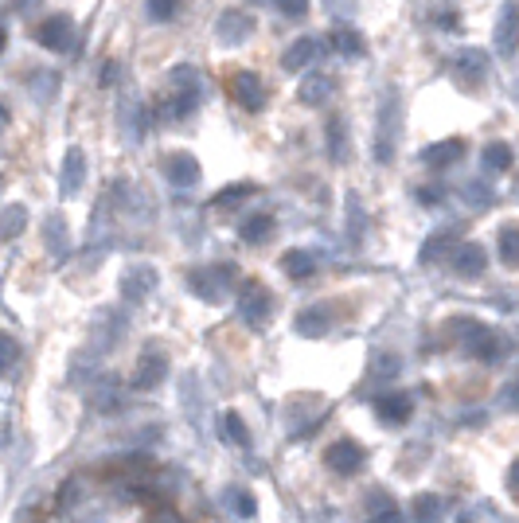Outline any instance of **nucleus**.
<instances>
[{"label":"nucleus","instance_id":"c03bdc74","mask_svg":"<svg viewBox=\"0 0 519 523\" xmlns=\"http://www.w3.org/2000/svg\"><path fill=\"white\" fill-rule=\"evenodd\" d=\"M418 204H426V207H438V204H445V188H442V184H438V188L426 184V188H422V192H418Z\"/></svg>","mask_w":519,"mask_h":523},{"label":"nucleus","instance_id":"412c9836","mask_svg":"<svg viewBox=\"0 0 519 523\" xmlns=\"http://www.w3.org/2000/svg\"><path fill=\"white\" fill-rule=\"evenodd\" d=\"M328 43H332V51H336V55H344V59H363V55H368L363 32L356 28V23H348V20H340L336 28L328 32Z\"/></svg>","mask_w":519,"mask_h":523},{"label":"nucleus","instance_id":"49530a36","mask_svg":"<svg viewBox=\"0 0 519 523\" xmlns=\"http://www.w3.org/2000/svg\"><path fill=\"white\" fill-rule=\"evenodd\" d=\"M500 399H504V402H508V407H515V410H519V375L512 379V383H508V387H504V395H500Z\"/></svg>","mask_w":519,"mask_h":523},{"label":"nucleus","instance_id":"39448f33","mask_svg":"<svg viewBox=\"0 0 519 523\" xmlns=\"http://www.w3.org/2000/svg\"><path fill=\"white\" fill-rule=\"evenodd\" d=\"M168 352L160 348V344H145V352H141V360L133 367V375H129V387L133 390H152V387H160L164 379H168Z\"/></svg>","mask_w":519,"mask_h":523},{"label":"nucleus","instance_id":"4c0bfd02","mask_svg":"<svg viewBox=\"0 0 519 523\" xmlns=\"http://www.w3.org/2000/svg\"><path fill=\"white\" fill-rule=\"evenodd\" d=\"M371 523H403V512L387 492H371Z\"/></svg>","mask_w":519,"mask_h":523},{"label":"nucleus","instance_id":"0eeeda50","mask_svg":"<svg viewBox=\"0 0 519 523\" xmlns=\"http://www.w3.org/2000/svg\"><path fill=\"white\" fill-rule=\"evenodd\" d=\"M35 43L47 47V51H55V55H67L70 47H75V20H70L67 12L47 16L40 28H35Z\"/></svg>","mask_w":519,"mask_h":523},{"label":"nucleus","instance_id":"58836bf2","mask_svg":"<svg viewBox=\"0 0 519 523\" xmlns=\"http://www.w3.org/2000/svg\"><path fill=\"white\" fill-rule=\"evenodd\" d=\"M398 372H403V360L395 352H379L371 360V379H379V383H391V379H398Z\"/></svg>","mask_w":519,"mask_h":523},{"label":"nucleus","instance_id":"7c9ffc66","mask_svg":"<svg viewBox=\"0 0 519 523\" xmlns=\"http://www.w3.org/2000/svg\"><path fill=\"white\" fill-rule=\"evenodd\" d=\"M28 90L47 106L59 94V70H47V67L43 70H32V75H28Z\"/></svg>","mask_w":519,"mask_h":523},{"label":"nucleus","instance_id":"79ce46f5","mask_svg":"<svg viewBox=\"0 0 519 523\" xmlns=\"http://www.w3.org/2000/svg\"><path fill=\"white\" fill-rule=\"evenodd\" d=\"M227 504L234 508V516H242V519H250L258 512V504H254V496L246 492V489H227Z\"/></svg>","mask_w":519,"mask_h":523},{"label":"nucleus","instance_id":"473e14b6","mask_svg":"<svg viewBox=\"0 0 519 523\" xmlns=\"http://www.w3.org/2000/svg\"><path fill=\"white\" fill-rule=\"evenodd\" d=\"M23 227H28V207H23V204H8L5 216H0V239L12 243Z\"/></svg>","mask_w":519,"mask_h":523},{"label":"nucleus","instance_id":"c756f323","mask_svg":"<svg viewBox=\"0 0 519 523\" xmlns=\"http://www.w3.org/2000/svg\"><path fill=\"white\" fill-rule=\"evenodd\" d=\"M168 82H172V90H180V94H204V78H199V70L192 63H176L168 70Z\"/></svg>","mask_w":519,"mask_h":523},{"label":"nucleus","instance_id":"20e7f679","mask_svg":"<svg viewBox=\"0 0 519 523\" xmlns=\"http://www.w3.org/2000/svg\"><path fill=\"white\" fill-rule=\"evenodd\" d=\"M239 317H242V325H250V328H262L266 320L274 317V293H269L258 278H246L242 281V289H239Z\"/></svg>","mask_w":519,"mask_h":523},{"label":"nucleus","instance_id":"72a5a7b5","mask_svg":"<svg viewBox=\"0 0 519 523\" xmlns=\"http://www.w3.org/2000/svg\"><path fill=\"white\" fill-rule=\"evenodd\" d=\"M496 251H500L504 266H519V227H515V223H508V227L496 231Z\"/></svg>","mask_w":519,"mask_h":523},{"label":"nucleus","instance_id":"bb28decb","mask_svg":"<svg viewBox=\"0 0 519 523\" xmlns=\"http://www.w3.org/2000/svg\"><path fill=\"white\" fill-rule=\"evenodd\" d=\"M90 402H94V410H102V414H114L117 407H122V383H117V379H110V375L94 379Z\"/></svg>","mask_w":519,"mask_h":523},{"label":"nucleus","instance_id":"f03ea898","mask_svg":"<svg viewBox=\"0 0 519 523\" xmlns=\"http://www.w3.org/2000/svg\"><path fill=\"white\" fill-rule=\"evenodd\" d=\"M398 125H403V98L391 87L383 94L379 110H375V133H371V152L379 164H391L398 152Z\"/></svg>","mask_w":519,"mask_h":523},{"label":"nucleus","instance_id":"1a4fd4ad","mask_svg":"<svg viewBox=\"0 0 519 523\" xmlns=\"http://www.w3.org/2000/svg\"><path fill=\"white\" fill-rule=\"evenodd\" d=\"M117 122H122V133L129 141H145L149 133V110L141 102L137 90H122V102H117Z\"/></svg>","mask_w":519,"mask_h":523},{"label":"nucleus","instance_id":"f257e3e1","mask_svg":"<svg viewBox=\"0 0 519 523\" xmlns=\"http://www.w3.org/2000/svg\"><path fill=\"white\" fill-rule=\"evenodd\" d=\"M445 332L457 336V344H461L465 352H473L477 360H485V363H500L512 355V340L496 336V332L488 325H480L477 317H450L445 320Z\"/></svg>","mask_w":519,"mask_h":523},{"label":"nucleus","instance_id":"e433bc0d","mask_svg":"<svg viewBox=\"0 0 519 523\" xmlns=\"http://www.w3.org/2000/svg\"><path fill=\"white\" fill-rule=\"evenodd\" d=\"M461 199L473 211H485V207H492V199H496V192L485 184V180H469V184H461Z\"/></svg>","mask_w":519,"mask_h":523},{"label":"nucleus","instance_id":"2f4dec72","mask_svg":"<svg viewBox=\"0 0 519 523\" xmlns=\"http://www.w3.org/2000/svg\"><path fill=\"white\" fill-rule=\"evenodd\" d=\"M254 192H258V184H231V188H223L219 196H211V207H215V211H231V207L246 204Z\"/></svg>","mask_w":519,"mask_h":523},{"label":"nucleus","instance_id":"c9c22d12","mask_svg":"<svg viewBox=\"0 0 519 523\" xmlns=\"http://www.w3.org/2000/svg\"><path fill=\"white\" fill-rule=\"evenodd\" d=\"M453 239H457V227H442V231H433L430 239H426V246H422V254H418V258H422V266H430L433 258H442V254H445V246H450Z\"/></svg>","mask_w":519,"mask_h":523},{"label":"nucleus","instance_id":"09e8293b","mask_svg":"<svg viewBox=\"0 0 519 523\" xmlns=\"http://www.w3.org/2000/svg\"><path fill=\"white\" fill-rule=\"evenodd\" d=\"M442 23V28H450V32H457V12H438V16H433Z\"/></svg>","mask_w":519,"mask_h":523},{"label":"nucleus","instance_id":"2eb2a0df","mask_svg":"<svg viewBox=\"0 0 519 523\" xmlns=\"http://www.w3.org/2000/svg\"><path fill=\"white\" fill-rule=\"evenodd\" d=\"M82 184H86V152H82L78 145H70L63 152V164H59V192L78 196Z\"/></svg>","mask_w":519,"mask_h":523},{"label":"nucleus","instance_id":"a211bd4d","mask_svg":"<svg viewBox=\"0 0 519 523\" xmlns=\"http://www.w3.org/2000/svg\"><path fill=\"white\" fill-rule=\"evenodd\" d=\"M316 270H321V254L313 246H293V251L281 254V273L289 281H309Z\"/></svg>","mask_w":519,"mask_h":523},{"label":"nucleus","instance_id":"37998d69","mask_svg":"<svg viewBox=\"0 0 519 523\" xmlns=\"http://www.w3.org/2000/svg\"><path fill=\"white\" fill-rule=\"evenodd\" d=\"M274 5L286 20H305V12H309V0H274Z\"/></svg>","mask_w":519,"mask_h":523},{"label":"nucleus","instance_id":"4be33fe9","mask_svg":"<svg viewBox=\"0 0 519 523\" xmlns=\"http://www.w3.org/2000/svg\"><path fill=\"white\" fill-rule=\"evenodd\" d=\"M465 152H469L465 137H445V141H438V145L422 149V164H430V169H450V164H457Z\"/></svg>","mask_w":519,"mask_h":523},{"label":"nucleus","instance_id":"6ab92c4d","mask_svg":"<svg viewBox=\"0 0 519 523\" xmlns=\"http://www.w3.org/2000/svg\"><path fill=\"white\" fill-rule=\"evenodd\" d=\"M129 332V317H117L114 308H98V317H94V344H98L102 352L117 348V340H122Z\"/></svg>","mask_w":519,"mask_h":523},{"label":"nucleus","instance_id":"9b49d317","mask_svg":"<svg viewBox=\"0 0 519 523\" xmlns=\"http://www.w3.org/2000/svg\"><path fill=\"white\" fill-rule=\"evenodd\" d=\"M184 289L196 293L199 301H207V305H219L223 297H227V285H223V278H219V266H196V270H187L184 273Z\"/></svg>","mask_w":519,"mask_h":523},{"label":"nucleus","instance_id":"a878e982","mask_svg":"<svg viewBox=\"0 0 519 523\" xmlns=\"http://www.w3.org/2000/svg\"><path fill=\"white\" fill-rule=\"evenodd\" d=\"M297 94H301V106H324L336 94V78L328 75V70H313V75L301 82Z\"/></svg>","mask_w":519,"mask_h":523},{"label":"nucleus","instance_id":"7ed1b4c3","mask_svg":"<svg viewBox=\"0 0 519 523\" xmlns=\"http://www.w3.org/2000/svg\"><path fill=\"white\" fill-rule=\"evenodd\" d=\"M157 285H160L157 266H149V262H133V266H125V270H122L117 293H122V301H125L129 308H137V305H145L149 297L157 293Z\"/></svg>","mask_w":519,"mask_h":523},{"label":"nucleus","instance_id":"9d476101","mask_svg":"<svg viewBox=\"0 0 519 523\" xmlns=\"http://www.w3.org/2000/svg\"><path fill=\"white\" fill-rule=\"evenodd\" d=\"M328 47H332V43L316 40V35H301V40H293V43L286 47V55H281V67H286L289 75H297V70L321 63V59L328 55Z\"/></svg>","mask_w":519,"mask_h":523},{"label":"nucleus","instance_id":"de8ad7c7","mask_svg":"<svg viewBox=\"0 0 519 523\" xmlns=\"http://www.w3.org/2000/svg\"><path fill=\"white\" fill-rule=\"evenodd\" d=\"M114 78H117V59H105V67H102V87H110Z\"/></svg>","mask_w":519,"mask_h":523},{"label":"nucleus","instance_id":"6e6552de","mask_svg":"<svg viewBox=\"0 0 519 523\" xmlns=\"http://www.w3.org/2000/svg\"><path fill=\"white\" fill-rule=\"evenodd\" d=\"M363 461H368V454H363V445L356 437H340V442H332L324 449V465L332 473H340V477H356L363 469Z\"/></svg>","mask_w":519,"mask_h":523},{"label":"nucleus","instance_id":"dca6fc26","mask_svg":"<svg viewBox=\"0 0 519 523\" xmlns=\"http://www.w3.org/2000/svg\"><path fill=\"white\" fill-rule=\"evenodd\" d=\"M492 40H496L500 55H515V47H519V0H504V5H500Z\"/></svg>","mask_w":519,"mask_h":523},{"label":"nucleus","instance_id":"a18cd8bd","mask_svg":"<svg viewBox=\"0 0 519 523\" xmlns=\"http://www.w3.org/2000/svg\"><path fill=\"white\" fill-rule=\"evenodd\" d=\"M0 344H5V372L12 375L16 372V360H20V344H16V336H5Z\"/></svg>","mask_w":519,"mask_h":523},{"label":"nucleus","instance_id":"393cba45","mask_svg":"<svg viewBox=\"0 0 519 523\" xmlns=\"http://www.w3.org/2000/svg\"><path fill=\"white\" fill-rule=\"evenodd\" d=\"M324 141H328V157L336 164H348L351 161V141H348V122L340 114H332L324 122Z\"/></svg>","mask_w":519,"mask_h":523},{"label":"nucleus","instance_id":"f3484780","mask_svg":"<svg viewBox=\"0 0 519 523\" xmlns=\"http://www.w3.org/2000/svg\"><path fill=\"white\" fill-rule=\"evenodd\" d=\"M164 176H168V184L172 188H192L204 180V169H199V161L192 157V152H172L168 161H164Z\"/></svg>","mask_w":519,"mask_h":523},{"label":"nucleus","instance_id":"8fccbe9b","mask_svg":"<svg viewBox=\"0 0 519 523\" xmlns=\"http://www.w3.org/2000/svg\"><path fill=\"white\" fill-rule=\"evenodd\" d=\"M508 489L519 496V457H515V465H512V473H508Z\"/></svg>","mask_w":519,"mask_h":523},{"label":"nucleus","instance_id":"f704fd0d","mask_svg":"<svg viewBox=\"0 0 519 523\" xmlns=\"http://www.w3.org/2000/svg\"><path fill=\"white\" fill-rule=\"evenodd\" d=\"M442 516H445V500H442V496L422 492L418 500H414V523H442Z\"/></svg>","mask_w":519,"mask_h":523},{"label":"nucleus","instance_id":"423d86ee","mask_svg":"<svg viewBox=\"0 0 519 523\" xmlns=\"http://www.w3.org/2000/svg\"><path fill=\"white\" fill-rule=\"evenodd\" d=\"M254 32H258V23L246 8H223L215 16V40L223 47H242Z\"/></svg>","mask_w":519,"mask_h":523},{"label":"nucleus","instance_id":"a19ab883","mask_svg":"<svg viewBox=\"0 0 519 523\" xmlns=\"http://www.w3.org/2000/svg\"><path fill=\"white\" fill-rule=\"evenodd\" d=\"M145 12L152 23H168L176 20V12H180V0H145Z\"/></svg>","mask_w":519,"mask_h":523},{"label":"nucleus","instance_id":"ddd939ff","mask_svg":"<svg viewBox=\"0 0 519 523\" xmlns=\"http://www.w3.org/2000/svg\"><path fill=\"white\" fill-rule=\"evenodd\" d=\"M231 94L242 110H250V114L266 110V82H262V75H254V70H239V75L231 78Z\"/></svg>","mask_w":519,"mask_h":523},{"label":"nucleus","instance_id":"b1692460","mask_svg":"<svg viewBox=\"0 0 519 523\" xmlns=\"http://www.w3.org/2000/svg\"><path fill=\"white\" fill-rule=\"evenodd\" d=\"M293 328H297V336H305V340H321V336H328V328H332V317H328L324 305H309L297 313Z\"/></svg>","mask_w":519,"mask_h":523},{"label":"nucleus","instance_id":"3c124183","mask_svg":"<svg viewBox=\"0 0 519 523\" xmlns=\"http://www.w3.org/2000/svg\"><path fill=\"white\" fill-rule=\"evenodd\" d=\"M250 5H269V0H250Z\"/></svg>","mask_w":519,"mask_h":523},{"label":"nucleus","instance_id":"aec40b11","mask_svg":"<svg viewBox=\"0 0 519 523\" xmlns=\"http://www.w3.org/2000/svg\"><path fill=\"white\" fill-rule=\"evenodd\" d=\"M375 418L387 422V426H406L414 418V399L395 390V395H379L375 399Z\"/></svg>","mask_w":519,"mask_h":523},{"label":"nucleus","instance_id":"c85d7f7f","mask_svg":"<svg viewBox=\"0 0 519 523\" xmlns=\"http://www.w3.org/2000/svg\"><path fill=\"white\" fill-rule=\"evenodd\" d=\"M485 169L488 172H512V164H515V149L508 145V141H488L485 145Z\"/></svg>","mask_w":519,"mask_h":523},{"label":"nucleus","instance_id":"ea45409f","mask_svg":"<svg viewBox=\"0 0 519 523\" xmlns=\"http://www.w3.org/2000/svg\"><path fill=\"white\" fill-rule=\"evenodd\" d=\"M223 434H227L231 445H250V434H246V426H242V418L234 410L223 414Z\"/></svg>","mask_w":519,"mask_h":523},{"label":"nucleus","instance_id":"f8f14e48","mask_svg":"<svg viewBox=\"0 0 519 523\" xmlns=\"http://www.w3.org/2000/svg\"><path fill=\"white\" fill-rule=\"evenodd\" d=\"M453 75H457L461 87L480 90V87H485V78H488V55L480 51V47H465V51L453 59Z\"/></svg>","mask_w":519,"mask_h":523},{"label":"nucleus","instance_id":"cd10ccee","mask_svg":"<svg viewBox=\"0 0 519 523\" xmlns=\"http://www.w3.org/2000/svg\"><path fill=\"white\" fill-rule=\"evenodd\" d=\"M269 234H274V216H246L239 223V239L250 243V246L269 243Z\"/></svg>","mask_w":519,"mask_h":523},{"label":"nucleus","instance_id":"5701e85b","mask_svg":"<svg viewBox=\"0 0 519 523\" xmlns=\"http://www.w3.org/2000/svg\"><path fill=\"white\" fill-rule=\"evenodd\" d=\"M453 270L461 273V278H485L488 270V254L480 243H457L453 251Z\"/></svg>","mask_w":519,"mask_h":523},{"label":"nucleus","instance_id":"4468645a","mask_svg":"<svg viewBox=\"0 0 519 523\" xmlns=\"http://www.w3.org/2000/svg\"><path fill=\"white\" fill-rule=\"evenodd\" d=\"M43 251L51 262H67L70 251H75L70 231H67V216H59V211H51V216L43 219Z\"/></svg>","mask_w":519,"mask_h":523}]
</instances>
